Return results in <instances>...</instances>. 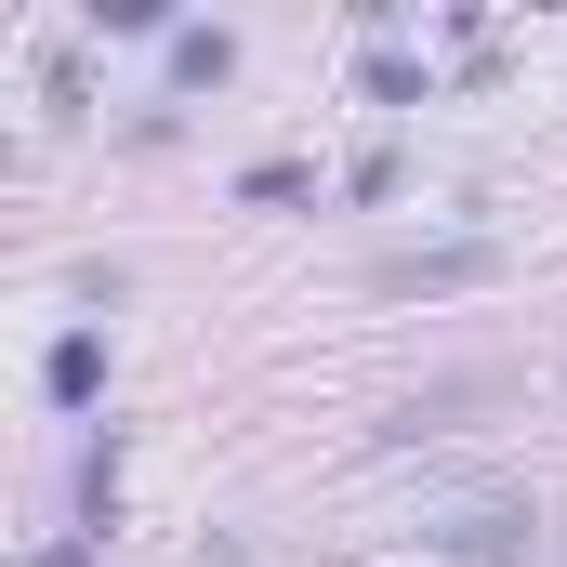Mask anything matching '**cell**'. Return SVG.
<instances>
[{
  "label": "cell",
  "instance_id": "cell-1",
  "mask_svg": "<svg viewBox=\"0 0 567 567\" xmlns=\"http://www.w3.org/2000/svg\"><path fill=\"white\" fill-rule=\"evenodd\" d=\"M423 555L528 567V555H542V502H528V488H475V502H449V515H423Z\"/></svg>",
  "mask_w": 567,
  "mask_h": 567
},
{
  "label": "cell",
  "instance_id": "cell-2",
  "mask_svg": "<svg viewBox=\"0 0 567 567\" xmlns=\"http://www.w3.org/2000/svg\"><path fill=\"white\" fill-rule=\"evenodd\" d=\"M502 278V238H423V251H383L370 290L383 303H423V290H488Z\"/></svg>",
  "mask_w": 567,
  "mask_h": 567
},
{
  "label": "cell",
  "instance_id": "cell-3",
  "mask_svg": "<svg viewBox=\"0 0 567 567\" xmlns=\"http://www.w3.org/2000/svg\"><path fill=\"white\" fill-rule=\"evenodd\" d=\"M158 66H172V93H225V80H238V40H225V27H172Z\"/></svg>",
  "mask_w": 567,
  "mask_h": 567
},
{
  "label": "cell",
  "instance_id": "cell-4",
  "mask_svg": "<svg viewBox=\"0 0 567 567\" xmlns=\"http://www.w3.org/2000/svg\"><path fill=\"white\" fill-rule=\"evenodd\" d=\"M40 396H53V410H93V396H106V330H66V343L40 357Z\"/></svg>",
  "mask_w": 567,
  "mask_h": 567
},
{
  "label": "cell",
  "instance_id": "cell-5",
  "mask_svg": "<svg viewBox=\"0 0 567 567\" xmlns=\"http://www.w3.org/2000/svg\"><path fill=\"white\" fill-rule=\"evenodd\" d=\"M357 93H370V106H423L435 80H423V53H396V40H370V53H357Z\"/></svg>",
  "mask_w": 567,
  "mask_h": 567
},
{
  "label": "cell",
  "instance_id": "cell-6",
  "mask_svg": "<svg viewBox=\"0 0 567 567\" xmlns=\"http://www.w3.org/2000/svg\"><path fill=\"white\" fill-rule=\"evenodd\" d=\"M238 198H265V212H278V198H317V172H303V158H251V172H238Z\"/></svg>",
  "mask_w": 567,
  "mask_h": 567
},
{
  "label": "cell",
  "instance_id": "cell-7",
  "mask_svg": "<svg viewBox=\"0 0 567 567\" xmlns=\"http://www.w3.org/2000/svg\"><path fill=\"white\" fill-rule=\"evenodd\" d=\"M27 567H93V542H40V555H27Z\"/></svg>",
  "mask_w": 567,
  "mask_h": 567
}]
</instances>
